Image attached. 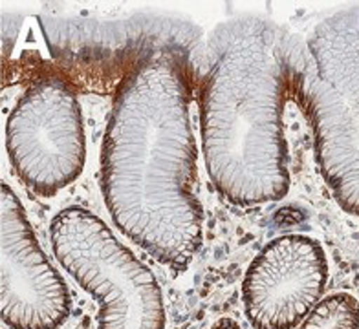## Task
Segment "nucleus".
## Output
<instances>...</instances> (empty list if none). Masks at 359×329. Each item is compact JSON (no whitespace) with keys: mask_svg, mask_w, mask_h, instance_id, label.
<instances>
[{"mask_svg":"<svg viewBox=\"0 0 359 329\" xmlns=\"http://www.w3.org/2000/svg\"><path fill=\"white\" fill-rule=\"evenodd\" d=\"M193 66V57L178 52L133 66L114 95L101 150V188L116 227L175 271L189 267L203 238L194 194Z\"/></svg>","mask_w":359,"mask_h":329,"instance_id":"f257e3e1","label":"nucleus"},{"mask_svg":"<svg viewBox=\"0 0 359 329\" xmlns=\"http://www.w3.org/2000/svg\"><path fill=\"white\" fill-rule=\"evenodd\" d=\"M295 37L273 20L244 15L209 38L200 88L205 169L238 207L288 194V145L283 112L290 95Z\"/></svg>","mask_w":359,"mask_h":329,"instance_id":"f03ea898","label":"nucleus"},{"mask_svg":"<svg viewBox=\"0 0 359 329\" xmlns=\"http://www.w3.org/2000/svg\"><path fill=\"white\" fill-rule=\"evenodd\" d=\"M290 95L313 132L316 158L339 207L359 216V8L295 37Z\"/></svg>","mask_w":359,"mask_h":329,"instance_id":"7ed1b4c3","label":"nucleus"},{"mask_svg":"<svg viewBox=\"0 0 359 329\" xmlns=\"http://www.w3.org/2000/svg\"><path fill=\"white\" fill-rule=\"evenodd\" d=\"M50 240L57 262L100 304L97 329H165L156 276L101 218L65 209L52 220Z\"/></svg>","mask_w":359,"mask_h":329,"instance_id":"20e7f679","label":"nucleus"},{"mask_svg":"<svg viewBox=\"0 0 359 329\" xmlns=\"http://www.w3.org/2000/svg\"><path fill=\"white\" fill-rule=\"evenodd\" d=\"M6 150L17 176L39 196H55L79 178L85 122L67 77L43 74L26 88L6 122Z\"/></svg>","mask_w":359,"mask_h":329,"instance_id":"39448f33","label":"nucleus"},{"mask_svg":"<svg viewBox=\"0 0 359 329\" xmlns=\"http://www.w3.org/2000/svg\"><path fill=\"white\" fill-rule=\"evenodd\" d=\"M39 20L53 59L86 71H116L123 66L127 74L143 59L163 52L194 57L202 41V31L193 22L161 15H134L125 20Z\"/></svg>","mask_w":359,"mask_h":329,"instance_id":"423d86ee","label":"nucleus"},{"mask_svg":"<svg viewBox=\"0 0 359 329\" xmlns=\"http://www.w3.org/2000/svg\"><path fill=\"white\" fill-rule=\"evenodd\" d=\"M2 322L11 329H57L70 315V293L35 238L22 203L2 183Z\"/></svg>","mask_w":359,"mask_h":329,"instance_id":"0eeeda50","label":"nucleus"},{"mask_svg":"<svg viewBox=\"0 0 359 329\" xmlns=\"http://www.w3.org/2000/svg\"><path fill=\"white\" fill-rule=\"evenodd\" d=\"M328 262L319 241L303 234L275 238L255 256L242 282V302L255 329L297 328L321 302Z\"/></svg>","mask_w":359,"mask_h":329,"instance_id":"6e6552de","label":"nucleus"},{"mask_svg":"<svg viewBox=\"0 0 359 329\" xmlns=\"http://www.w3.org/2000/svg\"><path fill=\"white\" fill-rule=\"evenodd\" d=\"M299 329H359V302L348 293L323 298Z\"/></svg>","mask_w":359,"mask_h":329,"instance_id":"1a4fd4ad","label":"nucleus"},{"mask_svg":"<svg viewBox=\"0 0 359 329\" xmlns=\"http://www.w3.org/2000/svg\"><path fill=\"white\" fill-rule=\"evenodd\" d=\"M211 329H241V326L236 324L233 318H220L211 326Z\"/></svg>","mask_w":359,"mask_h":329,"instance_id":"9d476101","label":"nucleus"}]
</instances>
